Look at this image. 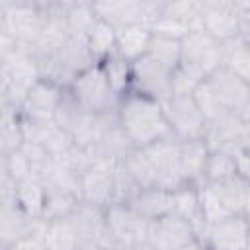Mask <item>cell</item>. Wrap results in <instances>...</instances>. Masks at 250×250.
I'll use <instances>...</instances> for the list:
<instances>
[{"label": "cell", "mask_w": 250, "mask_h": 250, "mask_svg": "<svg viewBox=\"0 0 250 250\" xmlns=\"http://www.w3.org/2000/svg\"><path fill=\"white\" fill-rule=\"evenodd\" d=\"M117 123L135 148H145L156 141L174 137L162 104L133 90L123 94L119 100Z\"/></svg>", "instance_id": "1"}, {"label": "cell", "mask_w": 250, "mask_h": 250, "mask_svg": "<svg viewBox=\"0 0 250 250\" xmlns=\"http://www.w3.org/2000/svg\"><path fill=\"white\" fill-rule=\"evenodd\" d=\"M66 90L88 113H115L121 100V96L111 90L100 62L82 70Z\"/></svg>", "instance_id": "2"}, {"label": "cell", "mask_w": 250, "mask_h": 250, "mask_svg": "<svg viewBox=\"0 0 250 250\" xmlns=\"http://www.w3.org/2000/svg\"><path fill=\"white\" fill-rule=\"evenodd\" d=\"M182 70L191 74L195 80L209 78L221 62V43L207 35L203 29H191L180 41V64Z\"/></svg>", "instance_id": "3"}, {"label": "cell", "mask_w": 250, "mask_h": 250, "mask_svg": "<svg viewBox=\"0 0 250 250\" xmlns=\"http://www.w3.org/2000/svg\"><path fill=\"white\" fill-rule=\"evenodd\" d=\"M250 8V0H201L199 29L215 41L225 43L240 37V12Z\"/></svg>", "instance_id": "4"}, {"label": "cell", "mask_w": 250, "mask_h": 250, "mask_svg": "<svg viewBox=\"0 0 250 250\" xmlns=\"http://www.w3.org/2000/svg\"><path fill=\"white\" fill-rule=\"evenodd\" d=\"M2 31L16 43L31 47L47 20L45 2H2Z\"/></svg>", "instance_id": "5"}, {"label": "cell", "mask_w": 250, "mask_h": 250, "mask_svg": "<svg viewBox=\"0 0 250 250\" xmlns=\"http://www.w3.org/2000/svg\"><path fill=\"white\" fill-rule=\"evenodd\" d=\"M68 219L74 227L76 250H113L115 248L105 227L104 209H98L80 201Z\"/></svg>", "instance_id": "6"}, {"label": "cell", "mask_w": 250, "mask_h": 250, "mask_svg": "<svg viewBox=\"0 0 250 250\" xmlns=\"http://www.w3.org/2000/svg\"><path fill=\"white\" fill-rule=\"evenodd\" d=\"M203 141L209 150L234 152L250 146V119H244L232 111H223L219 117L207 123Z\"/></svg>", "instance_id": "7"}, {"label": "cell", "mask_w": 250, "mask_h": 250, "mask_svg": "<svg viewBox=\"0 0 250 250\" xmlns=\"http://www.w3.org/2000/svg\"><path fill=\"white\" fill-rule=\"evenodd\" d=\"M162 109L170 125V131L178 141L203 139L207 121L197 109V105L193 104L191 96L172 94L166 102H162Z\"/></svg>", "instance_id": "8"}, {"label": "cell", "mask_w": 250, "mask_h": 250, "mask_svg": "<svg viewBox=\"0 0 250 250\" xmlns=\"http://www.w3.org/2000/svg\"><path fill=\"white\" fill-rule=\"evenodd\" d=\"M156 176V188L174 191L184 186L182 170H180V141L176 137H168L156 141L143 148Z\"/></svg>", "instance_id": "9"}, {"label": "cell", "mask_w": 250, "mask_h": 250, "mask_svg": "<svg viewBox=\"0 0 250 250\" xmlns=\"http://www.w3.org/2000/svg\"><path fill=\"white\" fill-rule=\"evenodd\" d=\"M105 215V227L115 246L131 250L137 244L145 242L146 236V225L148 221L141 219L129 205L125 203H111L104 209Z\"/></svg>", "instance_id": "10"}, {"label": "cell", "mask_w": 250, "mask_h": 250, "mask_svg": "<svg viewBox=\"0 0 250 250\" xmlns=\"http://www.w3.org/2000/svg\"><path fill=\"white\" fill-rule=\"evenodd\" d=\"M119 164L94 162L78 176V195L82 203L105 209L113 203L115 193V168Z\"/></svg>", "instance_id": "11"}, {"label": "cell", "mask_w": 250, "mask_h": 250, "mask_svg": "<svg viewBox=\"0 0 250 250\" xmlns=\"http://www.w3.org/2000/svg\"><path fill=\"white\" fill-rule=\"evenodd\" d=\"M172 72L152 61L148 55L131 62V88L133 92L145 94L156 102H166L172 94L170 88Z\"/></svg>", "instance_id": "12"}, {"label": "cell", "mask_w": 250, "mask_h": 250, "mask_svg": "<svg viewBox=\"0 0 250 250\" xmlns=\"http://www.w3.org/2000/svg\"><path fill=\"white\" fill-rule=\"evenodd\" d=\"M213 88L221 107L225 111L238 113L244 119H250V82L234 76L227 68H217L209 78H205Z\"/></svg>", "instance_id": "13"}, {"label": "cell", "mask_w": 250, "mask_h": 250, "mask_svg": "<svg viewBox=\"0 0 250 250\" xmlns=\"http://www.w3.org/2000/svg\"><path fill=\"white\" fill-rule=\"evenodd\" d=\"M248 217L234 215L215 225H207L197 236L207 250H248Z\"/></svg>", "instance_id": "14"}, {"label": "cell", "mask_w": 250, "mask_h": 250, "mask_svg": "<svg viewBox=\"0 0 250 250\" xmlns=\"http://www.w3.org/2000/svg\"><path fill=\"white\" fill-rule=\"evenodd\" d=\"M193 238H195V232L191 223L170 213L160 219L148 221L145 242L154 250H178Z\"/></svg>", "instance_id": "15"}, {"label": "cell", "mask_w": 250, "mask_h": 250, "mask_svg": "<svg viewBox=\"0 0 250 250\" xmlns=\"http://www.w3.org/2000/svg\"><path fill=\"white\" fill-rule=\"evenodd\" d=\"M66 88L39 78L31 84V88L27 90V96L21 104V107L18 109L20 115L27 117V119H35V121H53L55 109L62 98Z\"/></svg>", "instance_id": "16"}, {"label": "cell", "mask_w": 250, "mask_h": 250, "mask_svg": "<svg viewBox=\"0 0 250 250\" xmlns=\"http://www.w3.org/2000/svg\"><path fill=\"white\" fill-rule=\"evenodd\" d=\"M92 8L96 18L109 23L115 31L129 25H145V0L92 2Z\"/></svg>", "instance_id": "17"}, {"label": "cell", "mask_w": 250, "mask_h": 250, "mask_svg": "<svg viewBox=\"0 0 250 250\" xmlns=\"http://www.w3.org/2000/svg\"><path fill=\"white\" fill-rule=\"evenodd\" d=\"M135 146L129 143V139L125 137V133L121 131L119 123L115 127H111L109 131H105L90 148H84L94 162H107V164H121L125 160V156L133 150Z\"/></svg>", "instance_id": "18"}, {"label": "cell", "mask_w": 250, "mask_h": 250, "mask_svg": "<svg viewBox=\"0 0 250 250\" xmlns=\"http://www.w3.org/2000/svg\"><path fill=\"white\" fill-rule=\"evenodd\" d=\"M209 184V182H203ZM213 191L217 193L221 205L225 211L234 217V215H246L248 217V205H250V182L242 176H232L223 182H211L209 184Z\"/></svg>", "instance_id": "19"}, {"label": "cell", "mask_w": 250, "mask_h": 250, "mask_svg": "<svg viewBox=\"0 0 250 250\" xmlns=\"http://www.w3.org/2000/svg\"><path fill=\"white\" fill-rule=\"evenodd\" d=\"M37 219L27 217L14 197L0 199V242L10 246L12 242L27 236L33 230Z\"/></svg>", "instance_id": "20"}, {"label": "cell", "mask_w": 250, "mask_h": 250, "mask_svg": "<svg viewBox=\"0 0 250 250\" xmlns=\"http://www.w3.org/2000/svg\"><path fill=\"white\" fill-rule=\"evenodd\" d=\"M209 158V148L203 139L180 141V170L184 184H203V172Z\"/></svg>", "instance_id": "21"}, {"label": "cell", "mask_w": 250, "mask_h": 250, "mask_svg": "<svg viewBox=\"0 0 250 250\" xmlns=\"http://www.w3.org/2000/svg\"><path fill=\"white\" fill-rule=\"evenodd\" d=\"M127 205L141 219L154 221V219H160V217L172 213V191H166V189H160V188L139 189Z\"/></svg>", "instance_id": "22"}, {"label": "cell", "mask_w": 250, "mask_h": 250, "mask_svg": "<svg viewBox=\"0 0 250 250\" xmlns=\"http://www.w3.org/2000/svg\"><path fill=\"white\" fill-rule=\"evenodd\" d=\"M150 29L145 25H129L117 31L115 35V53L123 57L127 62H133L146 55L150 43Z\"/></svg>", "instance_id": "23"}, {"label": "cell", "mask_w": 250, "mask_h": 250, "mask_svg": "<svg viewBox=\"0 0 250 250\" xmlns=\"http://www.w3.org/2000/svg\"><path fill=\"white\" fill-rule=\"evenodd\" d=\"M172 213L189 221L195 232V238L203 232L205 225L201 223L199 217V193H197V186L191 184H184L180 188H176L172 191Z\"/></svg>", "instance_id": "24"}, {"label": "cell", "mask_w": 250, "mask_h": 250, "mask_svg": "<svg viewBox=\"0 0 250 250\" xmlns=\"http://www.w3.org/2000/svg\"><path fill=\"white\" fill-rule=\"evenodd\" d=\"M221 62L223 68L250 82V41L236 37L221 43Z\"/></svg>", "instance_id": "25"}, {"label": "cell", "mask_w": 250, "mask_h": 250, "mask_svg": "<svg viewBox=\"0 0 250 250\" xmlns=\"http://www.w3.org/2000/svg\"><path fill=\"white\" fill-rule=\"evenodd\" d=\"M14 199L21 211L31 219H43L45 189L37 178H27L14 184Z\"/></svg>", "instance_id": "26"}, {"label": "cell", "mask_w": 250, "mask_h": 250, "mask_svg": "<svg viewBox=\"0 0 250 250\" xmlns=\"http://www.w3.org/2000/svg\"><path fill=\"white\" fill-rule=\"evenodd\" d=\"M45 189V201H43V219H64L70 217L76 205L80 203V197L72 191L59 189V188H43Z\"/></svg>", "instance_id": "27"}, {"label": "cell", "mask_w": 250, "mask_h": 250, "mask_svg": "<svg viewBox=\"0 0 250 250\" xmlns=\"http://www.w3.org/2000/svg\"><path fill=\"white\" fill-rule=\"evenodd\" d=\"M23 143L21 131V117L20 111L14 107L0 109V154H10L18 150Z\"/></svg>", "instance_id": "28"}, {"label": "cell", "mask_w": 250, "mask_h": 250, "mask_svg": "<svg viewBox=\"0 0 250 250\" xmlns=\"http://www.w3.org/2000/svg\"><path fill=\"white\" fill-rule=\"evenodd\" d=\"M43 242L47 250H76V234L68 217L47 221Z\"/></svg>", "instance_id": "29"}, {"label": "cell", "mask_w": 250, "mask_h": 250, "mask_svg": "<svg viewBox=\"0 0 250 250\" xmlns=\"http://www.w3.org/2000/svg\"><path fill=\"white\" fill-rule=\"evenodd\" d=\"M104 74L111 86V90L117 96H123L131 88V62H127L123 57H119L115 51L107 55L104 61H100Z\"/></svg>", "instance_id": "30"}, {"label": "cell", "mask_w": 250, "mask_h": 250, "mask_svg": "<svg viewBox=\"0 0 250 250\" xmlns=\"http://www.w3.org/2000/svg\"><path fill=\"white\" fill-rule=\"evenodd\" d=\"M115 35H117V31L109 23H105L102 20H98L94 23L90 33L86 35V43H88V49H90L92 57L96 59V62L104 61L107 55H111L115 51Z\"/></svg>", "instance_id": "31"}, {"label": "cell", "mask_w": 250, "mask_h": 250, "mask_svg": "<svg viewBox=\"0 0 250 250\" xmlns=\"http://www.w3.org/2000/svg\"><path fill=\"white\" fill-rule=\"evenodd\" d=\"M64 20L70 35H82V37H86L94 27V23L98 21L92 2H66Z\"/></svg>", "instance_id": "32"}, {"label": "cell", "mask_w": 250, "mask_h": 250, "mask_svg": "<svg viewBox=\"0 0 250 250\" xmlns=\"http://www.w3.org/2000/svg\"><path fill=\"white\" fill-rule=\"evenodd\" d=\"M146 55L152 61H156L158 64H162L164 68H168L170 72H174L180 64V41L152 35L148 49H146Z\"/></svg>", "instance_id": "33"}, {"label": "cell", "mask_w": 250, "mask_h": 250, "mask_svg": "<svg viewBox=\"0 0 250 250\" xmlns=\"http://www.w3.org/2000/svg\"><path fill=\"white\" fill-rule=\"evenodd\" d=\"M236 174V162H234V154L232 152H225V150H209V158L205 164V172H203V182H223L229 180Z\"/></svg>", "instance_id": "34"}, {"label": "cell", "mask_w": 250, "mask_h": 250, "mask_svg": "<svg viewBox=\"0 0 250 250\" xmlns=\"http://www.w3.org/2000/svg\"><path fill=\"white\" fill-rule=\"evenodd\" d=\"M162 14L186 23L189 29H199V14L201 0H180V2H164Z\"/></svg>", "instance_id": "35"}, {"label": "cell", "mask_w": 250, "mask_h": 250, "mask_svg": "<svg viewBox=\"0 0 250 250\" xmlns=\"http://www.w3.org/2000/svg\"><path fill=\"white\" fill-rule=\"evenodd\" d=\"M191 100H193V104L197 105V109L201 111V115L205 117L207 123L213 121L215 117H219L225 111L221 107V104H219V100H217V96H215V92H213V88L209 86L207 80H201L195 86V90L191 92Z\"/></svg>", "instance_id": "36"}, {"label": "cell", "mask_w": 250, "mask_h": 250, "mask_svg": "<svg viewBox=\"0 0 250 250\" xmlns=\"http://www.w3.org/2000/svg\"><path fill=\"white\" fill-rule=\"evenodd\" d=\"M150 33L152 35H158V37H166V39H176V41H182L191 29L186 25V23H182V21H178V20H174V18H170V16H166V14H162V16H158L152 23H150Z\"/></svg>", "instance_id": "37"}, {"label": "cell", "mask_w": 250, "mask_h": 250, "mask_svg": "<svg viewBox=\"0 0 250 250\" xmlns=\"http://www.w3.org/2000/svg\"><path fill=\"white\" fill-rule=\"evenodd\" d=\"M6 168H8L10 180L14 184L21 182V180H27V178H33V168H31L29 160L25 158V154L20 148L6 154Z\"/></svg>", "instance_id": "38"}, {"label": "cell", "mask_w": 250, "mask_h": 250, "mask_svg": "<svg viewBox=\"0 0 250 250\" xmlns=\"http://www.w3.org/2000/svg\"><path fill=\"white\" fill-rule=\"evenodd\" d=\"M45 225H47L45 219H37L35 225H33V230H31L27 236H23V238L12 242V244L8 246V250H47V248H45V242H43Z\"/></svg>", "instance_id": "39"}, {"label": "cell", "mask_w": 250, "mask_h": 250, "mask_svg": "<svg viewBox=\"0 0 250 250\" xmlns=\"http://www.w3.org/2000/svg\"><path fill=\"white\" fill-rule=\"evenodd\" d=\"M14 197V182L10 180L8 168H6V156L0 154V199Z\"/></svg>", "instance_id": "40"}, {"label": "cell", "mask_w": 250, "mask_h": 250, "mask_svg": "<svg viewBox=\"0 0 250 250\" xmlns=\"http://www.w3.org/2000/svg\"><path fill=\"white\" fill-rule=\"evenodd\" d=\"M16 47H18V43L10 35H6L4 31H0V70L6 64V61L12 57V53L16 51Z\"/></svg>", "instance_id": "41"}, {"label": "cell", "mask_w": 250, "mask_h": 250, "mask_svg": "<svg viewBox=\"0 0 250 250\" xmlns=\"http://www.w3.org/2000/svg\"><path fill=\"white\" fill-rule=\"evenodd\" d=\"M178 250H207V246H205L203 242H199L197 238H193V240H189L188 244H184V246L178 248Z\"/></svg>", "instance_id": "42"}, {"label": "cell", "mask_w": 250, "mask_h": 250, "mask_svg": "<svg viewBox=\"0 0 250 250\" xmlns=\"http://www.w3.org/2000/svg\"><path fill=\"white\" fill-rule=\"evenodd\" d=\"M131 250H154V248H152V246H148L146 242H143V244H137V246H135V248H131Z\"/></svg>", "instance_id": "43"}, {"label": "cell", "mask_w": 250, "mask_h": 250, "mask_svg": "<svg viewBox=\"0 0 250 250\" xmlns=\"http://www.w3.org/2000/svg\"><path fill=\"white\" fill-rule=\"evenodd\" d=\"M4 107H8V104H6V98H4V92L0 90V109H4Z\"/></svg>", "instance_id": "44"}, {"label": "cell", "mask_w": 250, "mask_h": 250, "mask_svg": "<svg viewBox=\"0 0 250 250\" xmlns=\"http://www.w3.org/2000/svg\"><path fill=\"white\" fill-rule=\"evenodd\" d=\"M2 20H4V8H2V2H0V31H2Z\"/></svg>", "instance_id": "45"}, {"label": "cell", "mask_w": 250, "mask_h": 250, "mask_svg": "<svg viewBox=\"0 0 250 250\" xmlns=\"http://www.w3.org/2000/svg\"><path fill=\"white\" fill-rule=\"evenodd\" d=\"M0 250H8V246H6L4 242H0Z\"/></svg>", "instance_id": "46"}, {"label": "cell", "mask_w": 250, "mask_h": 250, "mask_svg": "<svg viewBox=\"0 0 250 250\" xmlns=\"http://www.w3.org/2000/svg\"><path fill=\"white\" fill-rule=\"evenodd\" d=\"M113 250H125V248H119V246H115V248H113Z\"/></svg>", "instance_id": "47"}, {"label": "cell", "mask_w": 250, "mask_h": 250, "mask_svg": "<svg viewBox=\"0 0 250 250\" xmlns=\"http://www.w3.org/2000/svg\"><path fill=\"white\" fill-rule=\"evenodd\" d=\"M248 250H250V248H248Z\"/></svg>", "instance_id": "48"}]
</instances>
